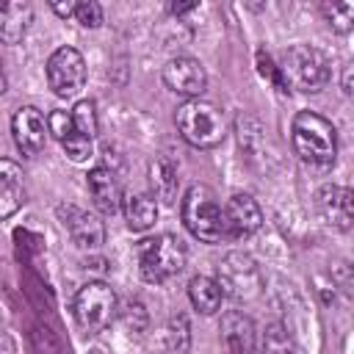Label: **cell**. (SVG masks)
<instances>
[{"label":"cell","instance_id":"cell-1","mask_svg":"<svg viewBox=\"0 0 354 354\" xmlns=\"http://www.w3.org/2000/svg\"><path fill=\"white\" fill-rule=\"evenodd\" d=\"M296 155L310 166H332L337 155V133L329 119L315 111H299L290 124Z\"/></svg>","mask_w":354,"mask_h":354},{"label":"cell","instance_id":"cell-2","mask_svg":"<svg viewBox=\"0 0 354 354\" xmlns=\"http://www.w3.org/2000/svg\"><path fill=\"white\" fill-rule=\"evenodd\" d=\"M180 213H183V224L188 227V232L205 243H218L221 238H227L224 230V207L218 205L213 188L194 183L180 202Z\"/></svg>","mask_w":354,"mask_h":354},{"label":"cell","instance_id":"cell-3","mask_svg":"<svg viewBox=\"0 0 354 354\" xmlns=\"http://www.w3.org/2000/svg\"><path fill=\"white\" fill-rule=\"evenodd\" d=\"M177 130L180 136L196 147V149H210V147H218L227 136V119H224V111L207 100H188L177 108Z\"/></svg>","mask_w":354,"mask_h":354},{"label":"cell","instance_id":"cell-4","mask_svg":"<svg viewBox=\"0 0 354 354\" xmlns=\"http://www.w3.org/2000/svg\"><path fill=\"white\" fill-rule=\"evenodd\" d=\"M279 75L285 88H296L304 94H315L329 83V61L310 44H293L279 55Z\"/></svg>","mask_w":354,"mask_h":354},{"label":"cell","instance_id":"cell-5","mask_svg":"<svg viewBox=\"0 0 354 354\" xmlns=\"http://www.w3.org/2000/svg\"><path fill=\"white\" fill-rule=\"evenodd\" d=\"M185 257L188 254L183 241L171 232H163L138 243V271L147 282H155V285L177 277L185 266Z\"/></svg>","mask_w":354,"mask_h":354},{"label":"cell","instance_id":"cell-6","mask_svg":"<svg viewBox=\"0 0 354 354\" xmlns=\"http://www.w3.org/2000/svg\"><path fill=\"white\" fill-rule=\"evenodd\" d=\"M116 313V293L105 282H86L75 296V321L83 332H102Z\"/></svg>","mask_w":354,"mask_h":354},{"label":"cell","instance_id":"cell-7","mask_svg":"<svg viewBox=\"0 0 354 354\" xmlns=\"http://www.w3.org/2000/svg\"><path fill=\"white\" fill-rule=\"evenodd\" d=\"M221 293L232 296L235 301H249L260 293V285H263V277H260V268L257 263L243 254V252H232L221 260L218 266V277H216Z\"/></svg>","mask_w":354,"mask_h":354},{"label":"cell","instance_id":"cell-8","mask_svg":"<svg viewBox=\"0 0 354 354\" xmlns=\"http://www.w3.org/2000/svg\"><path fill=\"white\" fill-rule=\"evenodd\" d=\"M47 83L58 97H75L86 86V61L75 47H58L47 58Z\"/></svg>","mask_w":354,"mask_h":354},{"label":"cell","instance_id":"cell-9","mask_svg":"<svg viewBox=\"0 0 354 354\" xmlns=\"http://www.w3.org/2000/svg\"><path fill=\"white\" fill-rule=\"evenodd\" d=\"M163 83H166V88L174 91V94L199 100L202 91L207 88V72H205V66H202L196 58H191V55H177V58L166 61V66H163Z\"/></svg>","mask_w":354,"mask_h":354},{"label":"cell","instance_id":"cell-10","mask_svg":"<svg viewBox=\"0 0 354 354\" xmlns=\"http://www.w3.org/2000/svg\"><path fill=\"white\" fill-rule=\"evenodd\" d=\"M58 218L64 224V230L69 232V238L75 241V246L80 249H97L105 241V227L100 221L97 213H88L77 205H58Z\"/></svg>","mask_w":354,"mask_h":354},{"label":"cell","instance_id":"cell-11","mask_svg":"<svg viewBox=\"0 0 354 354\" xmlns=\"http://www.w3.org/2000/svg\"><path fill=\"white\" fill-rule=\"evenodd\" d=\"M263 213L252 194H232L224 205V230L232 238H249L260 230Z\"/></svg>","mask_w":354,"mask_h":354},{"label":"cell","instance_id":"cell-12","mask_svg":"<svg viewBox=\"0 0 354 354\" xmlns=\"http://www.w3.org/2000/svg\"><path fill=\"white\" fill-rule=\"evenodd\" d=\"M221 351L224 354H257V329L246 313L230 310L221 315Z\"/></svg>","mask_w":354,"mask_h":354},{"label":"cell","instance_id":"cell-13","mask_svg":"<svg viewBox=\"0 0 354 354\" xmlns=\"http://www.w3.org/2000/svg\"><path fill=\"white\" fill-rule=\"evenodd\" d=\"M11 133H14V144L22 149V155H39L47 144V122L33 105H25L14 113Z\"/></svg>","mask_w":354,"mask_h":354},{"label":"cell","instance_id":"cell-14","mask_svg":"<svg viewBox=\"0 0 354 354\" xmlns=\"http://www.w3.org/2000/svg\"><path fill=\"white\" fill-rule=\"evenodd\" d=\"M86 183H88V194L100 213L113 216L122 207V188L116 183V174L108 166H94L86 174Z\"/></svg>","mask_w":354,"mask_h":354},{"label":"cell","instance_id":"cell-15","mask_svg":"<svg viewBox=\"0 0 354 354\" xmlns=\"http://www.w3.org/2000/svg\"><path fill=\"white\" fill-rule=\"evenodd\" d=\"M318 213L324 221L340 232L351 227V191L343 185H326L318 191Z\"/></svg>","mask_w":354,"mask_h":354},{"label":"cell","instance_id":"cell-16","mask_svg":"<svg viewBox=\"0 0 354 354\" xmlns=\"http://www.w3.org/2000/svg\"><path fill=\"white\" fill-rule=\"evenodd\" d=\"M25 202V174L22 169L8 160L0 158V218L14 216Z\"/></svg>","mask_w":354,"mask_h":354},{"label":"cell","instance_id":"cell-17","mask_svg":"<svg viewBox=\"0 0 354 354\" xmlns=\"http://www.w3.org/2000/svg\"><path fill=\"white\" fill-rule=\"evenodd\" d=\"M30 22H33L30 3H22V0H0V41L3 44H19L25 39Z\"/></svg>","mask_w":354,"mask_h":354},{"label":"cell","instance_id":"cell-18","mask_svg":"<svg viewBox=\"0 0 354 354\" xmlns=\"http://www.w3.org/2000/svg\"><path fill=\"white\" fill-rule=\"evenodd\" d=\"M122 210H124V221L133 232L149 230L158 218V199L152 194H130L122 199Z\"/></svg>","mask_w":354,"mask_h":354},{"label":"cell","instance_id":"cell-19","mask_svg":"<svg viewBox=\"0 0 354 354\" xmlns=\"http://www.w3.org/2000/svg\"><path fill=\"white\" fill-rule=\"evenodd\" d=\"M149 183H152V196H158L166 205H174L177 199V169L169 158H158L149 163Z\"/></svg>","mask_w":354,"mask_h":354},{"label":"cell","instance_id":"cell-20","mask_svg":"<svg viewBox=\"0 0 354 354\" xmlns=\"http://www.w3.org/2000/svg\"><path fill=\"white\" fill-rule=\"evenodd\" d=\"M221 288L213 277H205V274H196L191 282H188V299L194 304V310H199L202 315H210L221 307Z\"/></svg>","mask_w":354,"mask_h":354},{"label":"cell","instance_id":"cell-21","mask_svg":"<svg viewBox=\"0 0 354 354\" xmlns=\"http://www.w3.org/2000/svg\"><path fill=\"white\" fill-rule=\"evenodd\" d=\"M260 354H299L293 346V337L288 335V329L282 324H268L263 343H260Z\"/></svg>","mask_w":354,"mask_h":354},{"label":"cell","instance_id":"cell-22","mask_svg":"<svg viewBox=\"0 0 354 354\" xmlns=\"http://www.w3.org/2000/svg\"><path fill=\"white\" fill-rule=\"evenodd\" d=\"M69 116H72V124H75V130L80 136H86V138H94L97 136V111H94V102L91 100L75 102V108H72Z\"/></svg>","mask_w":354,"mask_h":354},{"label":"cell","instance_id":"cell-23","mask_svg":"<svg viewBox=\"0 0 354 354\" xmlns=\"http://www.w3.org/2000/svg\"><path fill=\"white\" fill-rule=\"evenodd\" d=\"M324 17L329 19V25L337 30V33H348L351 30V22H354V6L351 3H324Z\"/></svg>","mask_w":354,"mask_h":354},{"label":"cell","instance_id":"cell-24","mask_svg":"<svg viewBox=\"0 0 354 354\" xmlns=\"http://www.w3.org/2000/svg\"><path fill=\"white\" fill-rule=\"evenodd\" d=\"M166 340H169V348L171 351H177V354H185L188 351V321H185V315L171 318Z\"/></svg>","mask_w":354,"mask_h":354},{"label":"cell","instance_id":"cell-25","mask_svg":"<svg viewBox=\"0 0 354 354\" xmlns=\"http://www.w3.org/2000/svg\"><path fill=\"white\" fill-rule=\"evenodd\" d=\"M83 28H100L102 25V6L94 0H83L75 3V14H72Z\"/></svg>","mask_w":354,"mask_h":354},{"label":"cell","instance_id":"cell-26","mask_svg":"<svg viewBox=\"0 0 354 354\" xmlns=\"http://www.w3.org/2000/svg\"><path fill=\"white\" fill-rule=\"evenodd\" d=\"M61 147H64V152H66L75 163H80V160H86V158L91 155V138L80 136L77 130H75L69 138H64V141H61Z\"/></svg>","mask_w":354,"mask_h":354},{"label":"cell","instance_id":"cell-27","mask_svg":"<svg viewBox=\"0 0 354 354\" xmlns=\"http://www.w3.org/2000/svg\"><path fill=\"white\" fill-rule=\"evenodd\" d=\"M47 133H53L58 141H64V138H69L72 133H75V124H72V116L66 113V111H53L50 116H47Z\"/></svg>","mask_w":354,"mask_h":354},{"label":"cell","instance_id":"cell-28","mask_svg":"<svg viewBox=\"0 0 354 354\" xmlns=\"http://www.w3.org/2000/svg\"><path fill=\"white\" fill-rule=\"evenodd\" d=\"M257 69H260L263 77H268V80L274 83L277 91H288V88H285V80H282V75H279V66L271 61V55H268L266 50H257Z\"/></svg>","mask_w":354,"mask_h":354},{"label":"cell","instance_id":"cell-29","mask_svg":"<svg viewBox=\"0 0 354 354\" xmlns=\"http://www.w3.org/2000/svg\"><path fill=\"white\" fill-rule=\"evenodd\" d=\"M122 321L127 326H133V332H141L147 326V310L141 301H127L124 310H122Z\"/></svg>","mask_w":354,"mask_h":354},{"label":"cell","instance_id":"cell-30","mask_svg":"<svg viewBox=\"0 0 354 354\" xmlns=\"http://www.w3.org/2000/svg\"><path fill=\"white\" fill-rule=\"evenodd\" d=\"M53 11L58 17H72L75 14V3H53Z\"/></svg>","mask_w":354,"mask_h":354},{"label":"cell","instance_id":"cell-31","mask_svg":"<svg viewBox=\"0 0 354 354\" xmlns=\"http://www.w3.org/2000/svg\"><path fill=\"white\" fill-rule=\"evenodd\" d=\"M191 8H196V3H174L171 6L174 14H183V11H191Z\"/></svg>","mask_w":354,"mask_h":354},{"label":"cell","instance_id":"cell-32","mask_svg":"<svg viewBox=\"0 0 354 354\" xmlns=\"http://www.w3.org/2000/svg\"><path fill=\"white\" fill-rule=\"evenodd\" d=\"M6 86H8V80H6V69H3V61H0V94L6 91Z\"/></svg>","mask_w":354,"mask_h":354}]
</instances>
